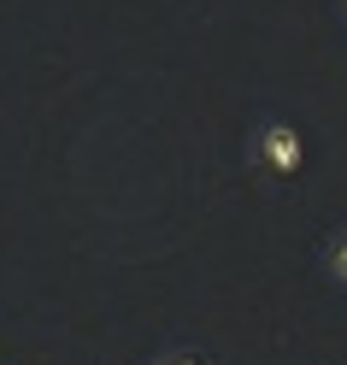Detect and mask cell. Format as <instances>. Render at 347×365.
<instances>
[{"label":"cell","instance_id":"1","mask_svg":"<svg viewBox=\"0 0 347 365\" xmlns=\"http://www.w3.org/2000/svg\"><path fill=\"white\" fill-rule=\"evenodd\" d=\"M259 153H265L271 177H294V171H300V135H294L289 124H265V130H259Z\"/></svg>","mask_w":347,"mask_h":365},{"label":"cell","instance_id":"2","mask_svg":"<svg viewBox=\"0 0 347 365\" xmlns=\"http://www.w3.org/2000/svg\"><path fill=\"white\" fill-rule=\"evenodd\" d=\"M336 271H341V283H347V242L336 247Z\"/></svg>","mask_w":347,"mask_h":365},{"label":"cell","instance_id":"3","mask_svg":"<svg viewBox=\"0 0 347 365\" xmlns=\"http://www.w3.org/2000/svg\"><path fill=\"white\" fill-rule=\"evenodd\" d=\"M171 365H206V359H195V354H189V359H171Z\"/></svg>","mask_w":347,"mask_h":365}]
</instances>
